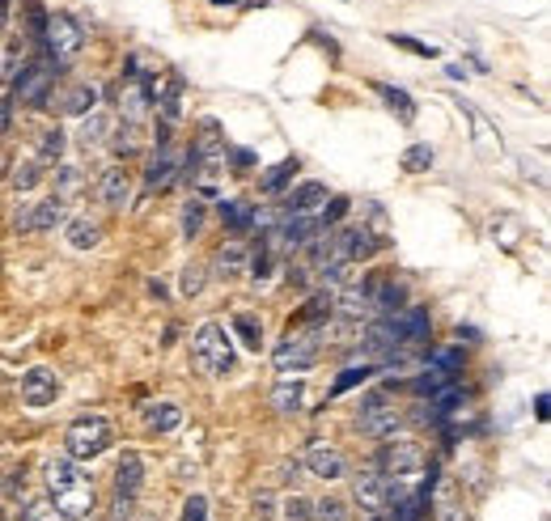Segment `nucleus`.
<instances>
[{"label": "nucleus", "instance_id": "nucleus-1", "mask_svg": "<svg viewBox=\"0 0 551 521\" xmlns=\"http://www.w3.org/2000/svg\"><path fill=\"white\" fill-rule=\"evenodd\" d=\"M43 479H47V492H51V504H56L64 521H90L94 517V479L81 470L76 458L68 454H51L43 463Z\"/></svg>", "mask_w": 551, "mask_h": 521}, {"label": "nucleus", "instance_id": "nucleus-2", "mask_svg": "<svg viewBox=\"0 0 551 521\" xmlns=\"http://www.w3.org/2000/svg\"><path fill=\"white\" fill-rule=\"evenodd\" d=\"M191 361L209 377H229L238 369V352H233V335L221 323H200L191 335Z\"/></svg>", "mask_w": 551, "mask_h": 521}, {"label": "nucleus", "instance_id": "nucleus-3", "mask_svg": "<svg viewBox=\"0 0 551 521\" xmlns=\"http://www.w3.org/2000/svg\"><path fill=\"white\" fill-rule=\"evenodd\" d=\"M111 445H114V428L106 416H81V420H73L68 432H64V454L76 458V463H94Z\"/></svg>", "mask_w": 551, "mask_h": 521}, {"label": "nucleus", "instance_id": "nucleus-4", "mask_svg": "<svg viewBox=\"0 0 551 521\" xmlns=\"http://www.w3.org/2000/svg\"><path fill=\"white\" fill-rule=\"evenodd\" d=\"M424 475V449L416 441H395L382 454V479L390 483V496H403Z\"/></svg>", "mask_w": 551, "mask_h": 521}, {"label": "nucleus", "instance_id": "nucleus-5", "mask_svg": "<svg viewBox=\"0 0 551 521\" xmlns=\"http://www.w3.org/2000/svg\"><path fill=\"white\" fill-rule=\"evenodd\" d=\"M319 352H323V339H319V327H305V330H288L280 347L272 352V361L280 373H305V369L319 361Z\"/></svg>", "mask_w": 551, "mask_h": 521}, {"label": "nucleus", "instance_id": "nucleus-6", "mask_svg": "<svg viewBox=\"0 0 551 521\" xmlns=\"http://www.w3.org/2000/svg\"><path fill=\"white\" fill-rule=\"evenodd\" d=\"M43 43H47V56L56 64H68V59L81 56L85 47V30L73 13H47V26H43Z\"/></svg>", "mask_w": 551, "mask_h": 521}, {"label": "nucleus", "instance_id": "nucleus-7", "mask_svg": "<svg viewBox=\"0 0 551 521\" xmlns=\"http://www.w3.org/2000/svg\"><path fill=\"white\" fill-rule=\"evenodd\" d=\"M56 77H59V64L51 56L26 64L18 73V102L21 106H43L51 97V89H56Z\"/></svg>", "mask_w": 551, "mask_h": 521}, {"label": "nucleus", "instance_id": "nucleus-8", "mask_svg": "<svg viewBox=\"0 0 551 521\" xmlns=\"http://www.w3.org/2000/svg\"><path fill=\"white\" fill-rule=\"evenodd\" d=\"M153 111V81L136 68V59L128 64V81L119 85V115L128 123H145Z\"/></svg>", "mask_w": 551, "mask_h": 521}, {"label": "nucleus", "instance_id": "nucleus-9", "mask_svg": "<svg viewBox=\"0 0 551 521\" xmlns=\"http://www.w3.org/2000/svg\"><path fill=\"white\" fill-rule=\"evenodd\" d=\"M361 432L378 437V441H386V437L399 432V411H395V403H390V394L374 390V394H365L361 399Z\"/></svg>", "mask_w": 551, "mask_h": 521}, {"label": "nucleus", "instance_id": "nucleus-10", "mask_svg": "<svg viewBox=\"0 0 551 521\" xmlns=\"http://www.w3.org/2000/svg\"><path fill=\"white\" fill-rule=\"evenodd\" d=\"M56 394H59V377H56V369H47V365H35V369H26L21 373V403L26 407H51L56 403Z\"/></svg>", "mask_w": 551, "mask_h": 521}, {"label": "nucleus", "instance_id": "nucleus-11", "mask_svg": "<svg viewBox=\"0 0 551 521\" xmlns=\"http://www.w3.org/2000/svg\"><path fill=\"white\" fill-rule=\"evenodd\" d=\"M174 178H183V153L166 140V144H157V153H153L149 166H145V187H149V191H166Z\"/></svg>", "mask_w": 551, "mask_h": 521}, {"label": "nucleus", "instance_id": "nucleus-12", "mask_svg": "<svg viewBox=\"0 0 551 521\" xmlns=\"http://www.w3.org/2000/svg\"><path fill=\"white\" fill-rule=\"evenodd\" d=\"M59 221H64V199H59V195L38 199V204H26V208H18V216H13V225H18L21 233H47V229H56Z\"/></svg>", "mask_w": 551, "mask_h": 521}, {"label": "nucleus", "instance_id": "nucleus-13", "mask_svg": "<svg viewBox=\"0 0 551 521\" xmlns=\"http://www.w3.org/2000/svg\"><path fill=\"white\" fill-rule=\"evenodd\" d=\"M305 470H310L314 479L335 483V479H343V475H348V458H343L335 445L310 441V445H305Z\"/></svg>", "mask_w": 551, "mask_h": 521}, {"label": "nucleus", "instance_id": "nucleus-14", "mask_svg": "<svg viewBox=\"0 0 551 521\" xmlns=\"http://www.w3.org/2000/svg\"><path fill=\"white\" fill-rule=\"evenodd\" d=\"M352 496H357V504H361L365 513L382 517L386 504H390V483L382 479V470H361V475L352 479Z\"/></svg>", "mask_w": 551, "mask_h": 521}, {"label": "nucleus", "instance_id": "nucleus-15", "mask_svg": "<svg viewBox=\"0 0 551 521\" xmlns=\"http://www.w3.org/2000/svg\"><path fill=\"white\" fill-rule=\"evenodd\" d=\"M374 254H378L374 233H365V229L331 233V259H343V263H365V259H374Z\"/></svg>", "mask_w": 551, "mask_h": 521}, {"label": "nucleus", "instance_id": "nucleus-16", "mask_svg": "<svg viewBox=\"0 0 551 521\" xmlns=\"http://www.w3.org/2000/svg\"><path fill=\"white\" fill-rule=\"evenodd\" d=\"M386 323L395 327L399 344H424L433 335V323H429V314L420 306H399L395 314H386Z\"/></svg>", "mask_w": 551, "mask_h": 521}, {"label": "nucleus", "instance_id": "nucleus-17", "mask_svg": "<svg viewBox=\"0 0 551 521\" xmlns=\"http://www.w3.org/2000/svg\"><path fill=\"white\" fill-rule=\"evenodd\" d=\"M433 513H437V521H467L462 492L450 475H437V483H433Z\"/></svg>", "mask_w": 551, "mask_h": 521}, {"label": "nucleus", "instance_id": "nucleus-18", "mask_svg": "<svg viewBox=\"0 0 551 521\" xmlns=\"http://www.w3.org/2000/svg\"><path fill=\"white\" fill-rule=\"evenodd\" d=\"M98 195H102V204H106V208H128V204H132V178H128V170H123V166L102 170Z\"/></svg>", "mask_w": 551, "mask_h": 521}, {"label": "nucleus", "instance_id": "nucleus-19", "mask_svg": "<svg viewBox=\"0 0 551 521\" xmlns=\"http://www.w3.org/2000/svg\"><path fill=\"white\" fill-rule=\"evenodd\" d=\"M250 263V251L242 237H229L225 246L216 251V259H212V276H221V280H233V276H242Z\"/></svg>", "mask_w": 551, "mask_h": 521}, {"label": "nucleus", "instance_id": "nucleus-20", "mask_svg": "<svg viewBox=\"0 0 551 521\" xmlns=\"http://www.w3.org/2000/svg\"><path fill=\"white\" fill-rule=\"evenodd\" d=\"M327 204V187L323 183H297L285 199V213L288 216H314Z\"/></svg>", "mask_w": 551, "mask_h": 521}, {"label": "nucleus", "instance_id": "nucleus-21", "mask_svg": "<svg viewBox=\"0 0 551 521\" xmlns=\"http://www.w3.org/2000/svg\"><path fill=\"white\" fill-rule=\"evenodd\" d=\"M140 487H145V463H140V454H123L119 466H114V492L136 501Z\"/></svg>", "mask_w": 551, "mask_h": 521}, {"label": "nucleus", "instance_id": "nucleus-22", "mask_svg": "<svg viewBox=\"0 0 551 521\" xmlns=\"http://www.w3.org/2000/svg\"><path fill=\"white\" fill-rule=\"evenodd\" d=\"M94 106H98V89L90 85V81H76V85H68V89L59 94V111H64V115H81V119H85Z\"/></svg>", "mask_w": 551, "mask_h": 521}, {"label": "nucleus", "instance_id": "nucleus-23", "mask_svg": "<svg viewBox=\"0 0 551 521\" xmlns=\"http://www.w3.org/2000/svg\"><path fill=\"white\" fill-rule=\"evenodd\" d=\"M272 407H276L280 416H293V411H302V407H305V382H297V377H285V382H276V386H272Z\"/></svg>", "mask_w": 551, "mask_h": 521}, {"label": "nucleus", "instance_id": "nucleus-24", "mask_svg": "<svg viewBox=\"0 0 551 521\" xmlns=\"http://www.w3.org/2000/svg\"><path fill=\"white\" fill-rule=\"evenodd\" d=\"M64 237H68V246H73V251H94L98 242H102V225L90 221V216H73V221H68V229H64Z\"/></svg>", "mask_w": 551, "mask_h": 521}, {"label": "nucleus", "instance_id": "nucleus-25", "mask_svg": "<svg viewBox=\"0 0 551 521\" xmlns=\"http://www.w3.org/2000/svg\"><path fill=\"white\" fill-rule=\"evenodd\" d=\"M157 115L166 119V123H178V115H183V77H166V89L157 94Z\"/></svg>", "mask_w": 551, "mask_h": 521}, {"label": "nucleus", "instance_id": "nucleus-26", "mask_svg": "<svg viewBox=\"0 0 551 521\" xmlns=\"http://www.w3.org/2000/svg\"><path fill=\"white\" fill-rule=\"evenodd\" d=\"M216 213H221V221H225L233 233L255 229V208L242 204V199H221V204H216Z\"/></svg>", "mask_w": 551, "mask_h": 521}, {"label": "nucleus", "instance_id": "nucleus-27", "mask_svg": "<svg viewBox=\"0 0 551 521\" xmlns=\"http://www.w3.org/2000/svg\"><path fill=\"white\" fill-rule=\"evenodd\" d=\"M450 382H454V373H445L441 365H433V361H429V369H420L416 377L407 382V390H412V394H437V390L450 386Z\"/></svg>", "mask_w": 551, "mask_h": 521}, {"label": "nucleus", "instance_id": "nucleus-28", "mask_svg": "<svg viewBox=\"0 0 551 521\" xmlns=\"http://www.w3.org/2000/svg\"><path fill=\"white\" fill-rule=\"evenodd\" d=\"M145 424L157 428V432H174V428L183 424V407H178V403H153V407H145Z\"/></svg>", "mask_w": 551, "mask_h": 521}, {"label": "nucleus", "instance_id": "nucleus-29", "mask_svg": "<svg viewBox=\"0 0 551 521\" xmlns=\"http://www.w3.org/2000/svg\"><path fill=\"white\" fill-rule=\"evenodd\" d=\"M106 132H111L106 115L90 111V115H85V123H81V132H76V140H81V149H102V144H106Z\"/></svg>", "mask_w": 551, "mask_h": 521}, {"label": "nucleus", "instance_id": "nucleus-30", "mask_svg": "<svg viewBox=\"0 0 551 521\" xmlns=\"http://www.w3.org/2000/svg\"><path fill=\"white\" fill-rule=\"evenodd\" d=\"M374 89H378V97L403 119V123H412V119H416V102H412L407 89H395V85H374Z\"/></svg>", "mask_w": 551, "mask_h": 521}, {"label": "nucleus", "instance_id": "nucleus-31", "mask_svg": "<svg viewBox=\"0 0 551 521\" xmlns=\"http://www.w3.org/2000/svg\"><path fill=\"white\" fill-rule=\"evenodd\" d=\"M229 335H238L250 352H259V347H264V323H259L255 314H233V330H229Z\"/></svg>", "mask_w": 551, "mask_h": 521}, {"label": "nucleus", "instance_id": "nucleus-32", "mask_svg": "<svg viewBox=\"0 0 551 521\" xmlns=\"http://www.w3.org/2000/svg\"><path fill=\"white\" fill-rule=\"evenodd\" d=\"M64 144H68L64 132H59V128H47V132L38 136V161H43V166H56L59 157H64Z\"/></svg>", "mask_w": 551, "mask_h": 521}, {"label": "nucleus", "instance_id": "nucleus-33", "mask_svg": "<svg viewBox=\"0 0 551 521\" xmlns=\"http://www.w3.org/2000/svg\"><path fill=\"white\" fill-rule=\"evenodd\" d=\"M365 377H374V365H365V361H361V365H357V361H352V365H348V369H343V373H340V377H335V386H331V394H348V390H352V386H361Z\"/></svg>", "mask_w": 551, "mask_h": 521}, {"label": "nucleus", "instance_id": "nucleus-34", "mask_svg": "<svg viewBox=\"0 0 551 521\" xmlns=\"http://www.w3.org/2000/svg\"><path fill=\"white\" fill-rule=\"evenodd\" d=\"M420 513H424V496L420 492H403V496H395L390 521H420Z\"/></svg>", "mask_w": 551, "mask_h": 521}, {"label": "nucleus", "instance_id": "nucleus-35", "mask_svg": "<svg viewBox=\"0 0 551 521\" xmlns=\"http://www.w3.org/2000/svg\"><path fill=\"white\" fill-rule=\"evenodd\" d=\"M331 314H335V292H331V289L314 292V297L305 301V318H310V323H327Z\"/></svg>", "mask_w": 551, "mask_h": 521}, {"label": "nucleus", "instance_id": "nucleus-36", "mask_svg": "<svg viewBox=\"0 0 551 521\" xmlns=\"http://www.w3.org/2000/svg\"><path fill=\"white\" fill-rule=\"evenodd\" d=\"M293 174H297V157H285V161H280V166H272V170L264 174V191H280V187H285L288 178H293Z\"/></svg>", "mask_w": 551, "mask_h": 521}, {"label": "nucleus", "instance_id": "nucleus-37", "mask_svg": "<svg viewBox=\"0 0 551 521\" xmlns=\"http://www.w3.org/2000/svg\"><path fill=\"white\" fill-rule=\"evenodd\" d=\"M204 284H209V276H204V268H200V263H187V268H183V276H178V292H183V297H200V292H204Z\"/></svg>", "mask_w": 551, "mask_h": 521}, {"label": "nucleus", "instance_id": "nucleus-38", "mask_svg": "<svg viewBox=\"0 0 551 521\" xmlns=\"http://www.w3.org/2000/svg\"><path fill=\"white\" fill-rule=\"evenodd\" d=\"M429 166H433V149H429V144H412V149L403 153V170L407 174H424Z\"/></svg>", "mask_w": 551, "mask_h": 521}, {"label": "nucleus", "instance_id": "nucleus-39", "mask_svg": "<svg viewBox=\"0 0 551 521\" xmlns=\"http://www.w3.org/2000/svg\"><path fill=\"white\" fill-rule=\"evenodd\" d=\"M204 229V199H187L183 208V237H200Z\"/></svg>", "mask_w": 551, "mask_h": 521}, {"label": "nucleus", "instance_id": "nucleus-40", "mask_svg": "<svg viewBox=\"0 0 551 521\" xmlns=\"http://www.w3.org/2000/svg\"><path fill=\"white\" fill-rule=\"evenodd\" d=\"M43 161H18V170H13V187L18 191H30V187H38L43 183V170H38Z\"/></svg>", "mask_w": 551, "mask_h": 521}, {"label": "nucleus", "instance_id": "nucleus-41", "mask_svg": "<svg viewBox=\"0 0 551 521\" xmlns=\"http://www.w3.org/2000/svg\"><path fill=\"white\" fill-rule=\"evenodd\" d=\"M26 521H64V513L51 504V496H38L26 504Z\"/></svg>", "mask_w": 551, "mask_h": 521}, {"label": "nucleus", "instance_id": "nucleus-42", "mask_svg": "<svg viewBox=\"0 0 551 521\" xmlns=\"http://www.w3.org/2000/svg\"><path fill=\"white\" fill-rule=\"evenodd\" d=\"M390 43L403 47V51H412V56H420V59H437V47H433V43H420V39H412V35H390Z\"/></svg>", "mask_w": 551, "mask_h": 521}, {"label": "nucleus", "instance_id": "nucleus-43", "mask_svg": "<svg viewBox=\"0 0 551 521\" xmlns=\"http://www.w3.org/2000/svg\"><path fill=\"white\" fill-rule=\"evenodd\" d=\"M18 73H21V47L9 43V47L0 51V81H13Z\"/></svg>", "mask_w": 551, "mask_h": 521}, {"label": "nucleus", "instance_id": "nucleus-44", "mask_svg": "<svg viewBox=\"0 0 551 521\" xmlns=\"http://www.w3.org/2000/svg\"><path fill=\"white\" fill-rule=\"evenodd\" d=\"M285 521H314V501H305V496H288L285 501Z\"/></svg>", "mask_w": 551, "mask_h": 521}, {"label": "nucleus", "instance_id": "nucleus-45", "mask_svg": "<svg viewBox=\"0 0 551 521\" xmlns=\"http://www.w3.org/2000/svg\"><path fill=\"white\" fill-rule=\"evenodd\" d=\"M56 178H59V183H56V195H59V199H68V195L81 187V174H76V166H59Z\"/></svg>", "mask_w": 551, "mask_h": 521}, {"label": "nucleus", "instance_id": "nucleus-46", "mask_svg": "<svg viewBox=\"0 0 551 521\" xmlns=\"http://www.w3.org/2000/svg\"><path fill=\"white\" fill-rule=\"evenodd\" d=\"M314 521H348V509L340 501H319L314 504Z\"/></svg>", "mask_w": 551, "mask_h": 521}, {"label": "nucleus", "instance_id": "nucleus-47", "mask_svg": "<svg viewBox=\"0 0 551 521\" xmlns=\"http://www.w3.org/2000/svg\"><path fill=\"white\" fill-rule=\"evenodd\" d=\"M111 144H114V153H123V157L132 153V149H136V123H128V128H119Z\"/></svg>", "mask_w": 551, "mask_h": 521}, {"label": "nucleus", "instance_id": "nucleus-48", "mask_svg": "<svg viewBox=\"0 0 551 521\" xmlns=\"http://www.w3.org/2000/svg\"><path fill=\"white\" fill-rule=\"evenodd\" d=\"M183 521H209V501H204V496H191V501L183 504Z\"/></svg>", "mask_w": 551, "mask_h": 521}, {"label": "nucleus", "instance_id": "nucleus-49", "mask_svg": "<svg viewBox=\"0 0 551 521\" xmlns=\"http://www.w3.org/2000/svg\"><path fill=\"white\" fill-rule=\"evenodd\" d=\"M327 204H331V208H323V225H335V221L348 213V199H343V195H335V199H327Z\"/></svg>", "mask_w": 551, "mask_h": 521}, {"label": "nucleus", "instance_id": "nucleus-50", "mask_svg": "<svg viewBox=\"0 0 551 521\" xmlns=\"http://www.w3.org/2000/svg\"><path fill=\"white\" fill-rule=\"evenodd\" d=\"M225 157L238 166V174H247L250 166H255V153H247V149H225Z\"/></svg>", "mask_w": 551, "mask_h": 521}, {"label": "nucleus", "instance_id": "nucleus-51", "mask_svg": "<svg viewBox=\"0 0 551 521\" xmlns=\"http://www.w3.org/2000/svg\"><path fill=\"white\" fill-rule=\"evenodd\" d=\"M255 513H259V517H272V513H276V501H272V496H259V501H255Z\"/></svg>", "mask_w": 551, "mask_h": 521}, {"label": "nucleus", "instance_id": "nucleus-52", "mask_svg": "<svg viewBox=\"0 0 551 521\" xmlns=\"http://www.w3.org/2000/svg\"><path fill=\"white\" fill-rule=\"evenodd\" d=\"M534 411H539V420H547V394H539V399H534Z\"/></svg>", "mask_w": 551, "mask_h": 521}, {"label": "nucleus", "instance_id": "nucleus-53", "mask_svg": "<svg viewBox=\"0 0 551 521\" xmlns=\"http://www.w3.org/2000/svg\"><path fill=\"white\" fill-rule=\"evenodd\" d=\"M9 128V102H0V132Z\"/></svg>", "mask_w": 551, "mask_h": 521}, {"label": "nucleus", "instance_id": "nucleus-54", "mask_svg": "<svg viewBox=\"0 0 551 521\" xmlns=\"http://www.w3.org/2000/svg\"><path fill=\"white\" fill-rule=\"evenodd\" d=\"M9 26V0H0V30Z\"/></svg>", "mask_w": 551, "mask_h": 521}]
</instances>
